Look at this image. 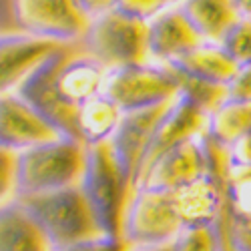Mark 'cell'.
I'll return each mask as SVG.
<instances>
[{"label": "cell", "mask_w": 251, "mask_h": 251, "mask_svg": "<svg viewBox=\"0 0 251 251\" xmlns=\"http://www.w3.org/2000/svg\"><path fill=\"white\" fill-rule=\"evenodd\" d=\"M40 225L54 249L104 235L80 187L16 199Z\"/></svg>", "instance_id": "cell-1"}, {"label": "cell", "mask_w": 251, "mask_h": 251, "mask_svg": "<svg viewBox=\"0 0 251 251\" xmlns=\"http://www.w3.org/2000/svg\"><path fill=\"white\" fill-rule=\"evenodd\" d=\"M87 167V145L58 139L18 153L20 197L80 187Z\"/></svg>", "instance_id": "cell-2"}, {"label": "cell", "mask_w": 251, "mask_h": 251, "mask_svg": "<svg viewBox=\"0 0 251 251\" xmlns=\"http://www.w3.org/2000/svg\"><path fill=\"white\" fill-rule=\"evenodd\" d=\"M80 189L93 209L100 231L109 237H123L125 209L133 189L115 159L111 143L87 147V167Z\"/></svg>", "instance_id": "cell-3"}, {"label": "cell", "mask_w": 251, "mask_h": 251, "mask_svg": "<svg viewBox=\"0 0 251 251\" xmlns=\"http://www.w3.org/2000/svg\"><path fill=\"white\" fill-rule=\"evenodd\" d=\"M149 25L119 10L117 2L107 12L93 18V25L80 43L82 50L99 60L107 71L149 65Z\"/></svg>", "instance_id": "cell-4"}, {"label": "cell", "mask_w": 251, "mask_h": 251, "mask_svg": "<svg viewBox=\"0 0 251 251\" xmlns=\"http://www.w3.org/2000/svg\"><path fill=\"white\" fill-rule=\"evenodd\" d=\"M100 95L123 113L151 109L181 95V78L169 65H135L107 73Z\"/></svg>", "instance_id": "cell-5"}, {"label": "cell", "mask_w": 251, "mask_h": 251, "mask_svg": "<svg viewBox=\"0 0 251 251\" xmlns=\"http://www.w3.org/2000/svg\"><path fill=\"white\" fill-rule=\"evenodd\" d=\"M185 229L177 215L173 193L137 187L131 193L123 219V239L133 247L171 245Z\"/></svg>", "instance_id": "cell-6"}, {"label": "cell", "mask_w": 251, "mask_h": 251, "mask_svg": "<svg viewBox=\"0 0 251 251\" xmlns=\"http://www.w3.org/2000/svg\"><path fill=\"white\" fill-rule=\"evenodd\" d=\"M18 32L60 45H80L93 18L73 0H18L10 2Z\"/></svg>", "instance_id": "cell-7"}, {"label": "cell", "mask_w": 251, "mask_h": 251, "mask_svg": "<svg viewBox=\"0 0 251 251\" xmlns=\"http://www.w3.org/2000/svg\"><path fill=\"white\" fill-rule=\"evenodd\" d=\"M71 47L73 45H67V47H62L60 50H56L30 76H26L23 82H20L18 89L12 91V93H16L18 97H23L30 107L43 115L62 137L80 141V135H78V111L62 102V99L58 97L56 85H54L56 71H58L62 58H65V54H67V50Z\"/></svg>", "instance_id": "cell-8"}, {"label": "cell", "mask_w": 251, "mask_h": 251, "mask_svg": "<svg viewBox=\"0 0 251 251\" xmlns=\"http://www.w3.org/2000/svg\"><path fill=\"white\" fill-rule=\"evenodd\" d=\"M175 99L159 104V107L123 113L119 127H117L113 139L109 141L111 149L115 153V159L121 167L125 179H127V183L131 185V189H135V181H137L141 161H143L145 153H147L149 145L157 133L159 123L163 121L167 111L173 107Z\"/></svg>", "instance_id": "cell-9"}, {"label": "cell", "mask_w": 251, "mask_h": 251, "mask_svg": "<svg viewBox=\"0 0 251 251\" xmlns=\"http://www.w3.org/2000/svg\"><path fill=\"white\" fill-rule=\"evenodd\" d=\"M203 135L161 155L151 165V169L143 175L137 187H147V189L165 191V193H177L185 189V187L209 177V163H207Z\"/></svg>", "instance_id": "cell-10"}, {"label": "cell", "mask_w": 251, "mask_h": 251, "mask_svg": "<svg viewBox=\"0 0 251 251\" xmlns=\"http://www.w3.org/2000/svg\"><path fill=\"white\" fill-rule=\"evenodd\" d=\"M62 137L52 125L16 93H2L0 99V143L4 149L23 153Z\"/></svg>", "instance_id": "cell-11"}, {"label": "cell", "mask_w": 251, "mask_h": 251, "mask_svg": "<svg viewBox=\"0 0 251 251\" xmlns=\"http://www.w3.org/2000/svg\"><path fill=\"white\" fill-rule=\"evenodd\" d=\"M207 127H209V113H205L189 97H185L181 93L175 99L173 107L167 111V115L159 123L157 133H155L147 153H145V157L141 161L135 187L139 185L143 175L151 169V165L161 155H165L167 151L179 147V145H183L187 141L201 137L203 133H207Z\"/></svg>", "instance_id": "cell-12"}, {"label": "cell", "mask_w": 251, "mask_h": 251, "mask_svg": "<svg viewBox=\"0 0 251 251\" xmlns=\"http://www.w3.org/2000/svg\"><path fill=\"white\" fill-rule=\"evenodd\" d=\"M205 40L199 36L195 26L181 4H171L149 23V65H171L181 56L189 54Z\"/></svg>", "instance_id": "cell-13"}, {"label": "cell", "mask_w": 251, "mask_h": 251, "mask_svg": "<svg viewBox=\"0 0 251 251\" xmlns=\"http://www.w3.org/2000/svg\"><path fill=\"white\" fill-rule=\"evenodd\" d=\"M107 73L109 71L82 50L80 45H73L67 50L54 76L58 97L65 104L78 111L85 102L100 95Z\"/></svg>", "instance_id": "cell-14"}, {"label": "cell", "mask_w": 251, "mask_h": 251, "mask_svg": "<svg viewBox=\"0 0 251 251\" xmlns=\"http://www.w3.org/2000/svg\"><path fill=\"white\" fill-rule=\"evenodd\" d=\"M62 47L67 45L30 36L26 32L2 34V93L16 91L20 82Z\"/></svg>", "instance_id": "cell-15"}, {"label": "cell", "mask_w": 251, "mask_h": 251, "mask_svg": "<svg viewBox=\"0 0 251 251\" xmlns=\"http://www.w3.org/2000/svg\"><path fill=\"white\" fill-rule=\"evenodd\" d=\"M173 199L177 215L185 227L215 225L227 209L225 187L211 177H205L173 193Z\"/></svg>", "instance_id": "cell-16"}, {"label": "cell", "mask_w": 251, "mask_h": 251, "mask_svg": "<svg viewBox=\"0 0 251 251\" xmlns=\"http://www.w3.org/2000/svg\"><path fill=\"white\" fill-rule=\"evenodd\" d=\"M169 67H173L183 76L213 82V85H223V87L231 85V80L239 71L237 62L229 58V54L221 49V45H215V43H203L189 54L171 62Z\"/></svg>", "instance_id": "cell-17"}, {"label": "cell", "mask_w": 251, "mask_h": 251, "mask_svg": "<svg viewBox=\"0 0 251 251\" xmlns=\"http://www.w3.org/2000/svg\"><path fill=\"white\" fill-rule=\"evenodd\" d=\"M0 251H56L18 201L2 205L0 211Z\"/></svg>", "instance_id": "cell-18"}, {"label": "cell", "mask_w": 251, "mask_h": 251, "mask_svg": "<svg viewBox=\"0 0 251 251\" xmlns=\"http://www.w3.org/2000/svg\"><path fill=\"white\" fill-rule=\"evenodd\" d=\"M183 10L205 43L215 45H221L225 34L241 20L237 4L227 0L225 2H183Z\"/></svg>", "instance_id": "cell-19"}, {"label": "cell", "mask_w": 251, "mask_h": 251, "mask_svg": "<svg viewBox=\"0 0 251 251\" xmlns=\"http://www.w3.org/2000/svg\"><path fill=\"white\" fill-rule=\"evenodd\" d=\"M123 119V111L104 95H97L78 109V135L80 141L93 145L109 143Z\"/></svg>", "instance_id": "cell-20"}, {"label": "cell", "mask_w": 251, "mask_h": 251, "mask_svg": "<svg viewBox=\"0 0 251 251\" xmlns=\"http://www.w3.org/2000/svg\"><path fill=\"white\" fill-rule=\"evenodd\" d=\"M251 133V102L231 100L209 115L207 135L221 143L223 147H233L237 141Z\"/></svg>", "instance_id": "cell-21"}, {"label": "cell", "mask_w": 251, "mask_h": 251, "mask_svg": "<svg viewBox=\"0 0 251 251\" xmlns=\"http://www.w3.org/2000/svg\"><path fill=\"white\" fill-rule=\"evenodd\" d=\"M179 78H181V93L185 97H189L197 107H201L209 115L215 113L221 104H225L229 100V87L189 78V76H183V75H179Z\"/></svg>", "instance_id": "cell-22"}, {"label": "cell", "mask_w": 251, "mask_h": 251, "mask_svg": "<svg viewBox=\"0 0 251 251\" xmlns=\"http://www.w3.org/2000/svg\"><path fill=\"white\" fill-rule=\"evenodd\" d=\"M225 193L227 205L235 215L251 217V167L231 165Z\"/></svg>", "instance_id": "cell-23"}, {"label": "cell", "mask_w": 251, "mask_h": 251, "mask_svg": "<svg viewBox=\"0 0 251 251\" xmlns=\"http://www.w3.org/2000/svg\"><path fill=\"white\" fill-rule=\"evenodd\" d=\"M169 251H225L219 227H185L177 239L169 245Z\"/></svg>", "instance_id": "cell-24"}, {"label": "cell", "mask_w": 251, "mask_h": 251, "mask_svg": "<svg viewBox=\"0 0 251 251\" xmlns=\"http://www.w3.org/2000/svg\"><path fill=\"white\" fill-rule=\"evenodd\" d=\"M217 227L225 251H251V217L235 215L227 205Z\"/></svg>", "instance_id": "cell-25"}, {"label": "cell", "mask_w": 251, "mask_h": 251, "mask_svg": "<svg viewBox=\"0 0 251 251\" xmlns=\"http://www.w3.org/2000/svg\"><path fill=\"white\" fill-rule=\"evenodd\" d=\"M221 49L239 67L251 65V20L241 18L221 40Z\"/></svg>", "instance_id": "cell-26"}, {"label": "cell", "mask_w": 251, "mask_h": 251, "mask_svg": "<svg viewBox=\"0 0 251 251\" xmlns=\"http://www.w3.org/2000/svg\"><path fill=\"white\" fill-rule=\"evenodd\" d=\"M0 187H2V205L14 203L20 197V177H18V153L2 147L0 159Z\"/></svg>", "instance_id": "cell-27"}, {"label": "cell", "mask_w": 251, "mask_h": 251, "mask_svg": "<svg viewBox=\"0 0 251 251\" xmlns=\"http://www.w3.org/2000/svg\"><path fill=\"white\" fill-rule=\"evenodd\" d=\"M135 247L123 237H109V235H99L87 241H78L69 247H62L56 251H133Z\"/></svg>", "instance_id": "cell-28"}, {"label": "cell", "mask_w": 251, "mask_h": 251, "mask_svg": "<svg viewBox=\"0 0 251 251\" xmlns=\"http://www.w3.org/2000/svg\"><path fill=\"white\" fill-rule=\"evenodd\" d=\"M119 10H123L125 14H129L141 23H151L155 20L161 12H165L171 6V2H143V0H129V2H117Z\"/></svg>", "instance_id": "cell-29"}, {"label": "cell", "mask_w": 251, "mask_h": 251, "mask_svg": "<svg viewBox=\"0 0 251 251\" xmlns=\"http://www.w3.org/2000/svg\"><path fill=\"white\" fill-rule=\"evenodd\" d=\"M229 99L251 102V65L239 67L235 78L229 85Z\"/></svg>", "instance_id": "cell-30"}, {"label": "cell", "mask_w": 251, "mask_h": 251, "mask_svg": "<svg viewBox=\"0 0 251 251\" xmlns=\"http://www.w3.org/2000/svg\"><path fill=\"white\" fill-rule=\"evenodd\" d=\"M229 155H231V165L251 167V133L237 141L233 147H229Z\"/></svg>", "instance_id": "cell-31"}, {"label": "cell", "mask_w": 251, "mask_h": 251, "mask_svg": "<svg viewBox=\"0 0 251 251\" xmlns=\"http://www.w3.org/2000/svg\"><path fill=\"white\" fill-rule=\"evenodd\" d=\"M235 4L239 10V16L245 20H251V2H235Z\"/></svg>", "instance_id": "cell-32"}, {"label": "cell", "mask_w": 251, "mask_h": 251, "mask_svg": "<svg viewBox=\"0 0 251 251\" xmlns=\"http://www.w3.org/2000/svg\"><path fill=\"white\" fill-rule=\"evenodd\" d=\"M133 251H169V245H165V247H135Z\"/></svg>", "instance_id": "cell-33"}]
</instances>
